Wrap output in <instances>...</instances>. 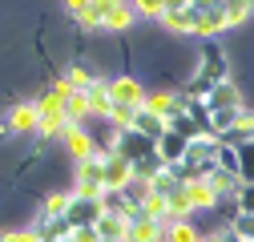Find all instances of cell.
Returning <instances> with one entry per match:
<instances>
[{
	"label": "cell",
	"mask_w": 254,
	"mask_h": 242,
	"mask_svg": "<svg viewBox=\"0 0 254 242\" xmlns=\"http://www.w3.org/2000/svg\"><path fill=\"white\" fill-rule=\"evenodd\" d=\"M182 178H210V170H218V137L202 133V137H190L182 162L174 166Z\"/></svg>",
	"instance_id": "1"
},
{
	"label": "cell",
	"mask_w": 254,
	"mask_h": 242,
	"mask_svg": "<svg viewBox=\"0 0 254 242\" xmlns=\"http://www.w3.org/2000/svg\"><path fill=\"white\" fill-rule=\"evenodd\" d=\"M190 16H194V33L198 37H218L222 28H226L222 0H190Z\"/></svg>",
	"instance_id": "2"
},
{
	"label": "cell",
	"mask_w": 254,
	"mask_h": 242,
	"mask_svg": "<svg viewBox=\"0 0 254 242\" xmlns=\"http://www.w3.org/2000/svg\"><path fill=\"white\" fill-rule=\"evenodd\" d=\"M73 194H81V198H97V202H101L105 182H101V158H97V154L85 158V162H77V190H73Z\"/></svg>",
	"instance_id": "3"
},
{
	"label": "cell",
	"mask_w": 254,
	"mask_h": 242,
	"mask_svg": "<svg viewBox=\"0 0 254 242\" xmlns=\"http://www.w3.org/2000/svg\"><path fill=\"white\" fill-rule=\"evenodd\" d=\"M129 178H133V166H129V158H125V154H117V149H113V154L101 158V182H105V190H121Z\"/></svg>",
	"instance_id": "4"
},
{
	"label": "cell",
	"mask_w": 254,
	"mask_h": 242,
	"mask_svg": "<svg viewBox=\"0 0 254 242\" xmlns=\"http://www.w3.org/2000/svg\"><path fill=\"white\" fill-rule=\"evenodd\" d=\"M202 101H206V109H210V113H214V109H242V93H238V85H234L230 77L214 81V89H210Z\"/></svg>",
	"instance_id": "5"
},
{
	"label": "cell",
	"mask_w": 254,
	"mask_h": 242,
	"mask_svg": "<svg viewBox=\"0 0 254 242\" xmlns=\"http://www.w3.org/2000/svg\"><path fill=\"white\" fill-rule=\"evenodd\" d=\"M61 137H65V145H69L73 162H85V158H93V133L85 129V121H69Z\"/></svg>",
	"instance_id": "6"
},
{
	"label": "cell",
	"mask_w": 254,
	"mask_h": 242,
	"mask_svg": "<svg viewBox=\"0 0 254 242\" xmlns=\"http://www.w3.org/2000/svg\"><path fill=\"white\" fill-rule=\"evenodd\" d=\"M65 218H69V226H93L101 218V202L97 198H81V194H73L69 198V210H65Z\"/></svg>",
	"instance_id": "7"
},
{
	"label": "cell",
	"mask_w": 254,
	"mask_h": 242,
	"mask_svg": "<svg viewBox=\"0 0 254 242\" xmlns=\"http://www.w3.org/2000/svg\"><path fill=\"white\" fill-rule=\"evenodd\" d=\"M125 242H162V222L141 214V218H125Z\"/></svg>",
	"instance_id": "8"
},
{
	"label": "cell",
	"mask_w": 254,
	"mask_h": 242,
	"mask_svg": "<svg viewBox=\"0 0 254 242\" xmlns=\"http://www.w3.org/2000/svg\"><path fill=\"white\" fill-rule=\"evenodd\" d=\"M202 73H206L210 81H222V77L230 73V69H226V53L214 45V37H202Z\"/></svg>",
	"instance_id": "9"
},
{
	"label": "cell",
	"mask_w": 254,
	"mask_h": 242,
	"mask_svg": "<svg viewBox=\"0 0 254 242\" xmlns=\"http://www.w3.org/2000/svg\"><path fill=\"white\" fill-rule=\"evenodd\" d=\"M153 145H157V158H162L166 166H178V162H182V154H186V145H190V137H186V133H178V129H166Z\"/></svg>",
	"instance_id": "10"
},
{
	"label": "cell",
	"mask_w": 254,
	"mask_h": 242,
	"mask_svg": "<svg viewBox=\"0 0 254 242\" xmlns=\"http://www.w3.org/2000/svg\"><path fill=\"white\" fill-rule=\"evenodd\" d=\"M210 190H214V202H226V198H238V186H242V174L234 170H210Z\"/></svg>",
	"instance_id": "11"
},
{
	"label": "cell",
	"mask_w": 254,
	"mask_h": 242,
	"mask_svg": "<svg viewBox=\"0 0 254 242\" xmlns=\"http://www.w3.org/2000/svg\"><path fill=\"white\" fill-rule=\"evenodd\" d=\"M218 141H222V145H230V149H238L242 141H254V113L242 109V113L234 117V125H230L226 133H218Z\"/></svg>",
	"instance_id": "12"
},
{
	"label": "cell",
	"mask_w": 254,
	"mask_h": 242,
	"mask_svg": "<svg viewBox=\"0 0 254 242\" xmlns=\"http://www.w3.org/2000/svg\"><path fill=\"white\" fill-rule=\"evenodd\" d=\"M109 97H113L117 105H141V101H145V89H141L133 77H113V81H109Z\"/></svg>",
	"instance_id": "13"
},
{
	"label": "cell",
	"mask_w": 254,
	"mask_h": 242,
	"mask_svg": "<svg viewBox=\"0 0 254 242\" xmlns=\"http://www.w3.org/2000/svg\"><path fill=\"white\" fill-rule=\"evenodd\" d=\"M162 20L174 28V33H194V16H190V0H166Z\"/></svg>",
	"instance_id": "14"
},
{
	"label": "cell",
	"mask_w": 254,
	"mask_h": 242,
	"mask_svg": "<svg viewBox=\"0 0 254 242\" xmlns=\"http://www.w3.org/2000/svg\"><path fill=\"white\" fill-rule=\"evenodd\" d=\"M69 230H73V226H69V218H65V214H41L33 234H37V242H61Z\"/></svg>",
	"instance_id": "15"
},
{
	"label": "cell",
	"mask_w": 254,
	"mask_h": 242,
	"mask_svg": "<svg viewBox=\"0 0 254 242\" xmlns=\"http://www.w3.org/2000/svg\"><path fill=\"white\" fill-rule=\"evenodd\" d=\"M133 129L141 133V137H162L166 133V117L162 113H153V109H145V105H137V113H133Z\"/></svg>",
	"instance_id": "16"
},
{
	"label": "cell",
	"mask_w": 254,
	"mask_h": 242,
	"mask_svg": "<svg viewBox=\"0 0 254 242\" xmlns=\"http://www.w3.org/2000/svg\"><path fill=\"white\" fill-rule=\"evenodd\" d=\"M85 97H89V113L109 117V105H113V97H109V81H105V77H97L93 85H85Z\"/></svg>",
	"instance_id": "17"
},
{
	"label": "cell",
	"mask_w": 254,
	"mask_h": 242,
	"mask_svg": "<svg viewBox=\"0 0 254 242\" xmlns=\"http://www.w3.org/2000/svg\"><path fill=\"white\" fill-rule=\"evenodd\" d=\"M109 8H113V0H89V4L77 12V24L81 28H105V16H109Z\"/></svg>",
	"instance_id": "18"
},
{
	"label": "cell",
	"mask_w": 254,
	"mask_h": 242,
	"mask_svg": "<svg viewBox=\"0 0 254 242\" xmlns=\"http://www.w3.org/2000/svg\"><path fill=\"white\" fill-rule=\"evenodd\" d=\"M37 113H41V121H37V133L41 137H61V133H65V125H69L65 109H37Z\"/></svg>",
	"instance_id": "19"
},
{
	"label": "cell",
	"mask_w": 254,
	"mask_h": 242,
	"mask_svg": "<svg viewBox=\"0 0 254 242\" xmlns=\"http://www.w3.org/2000/svg\"><path fill=\"white\" fill-rule=\"evenodd\" d=\"M162 242H202V230L190 218H178V222L162 226Z\"/></svg>",
	"instance_id": "20"
},
{
	"label": "cell",
	"mask_w": 254,
	"mask_h": 242,
	"mask_svg": "<svg viewBox=\"0 0 254 242\" xmlns=\"http://www.w3.org/2000/svg\"><path fill=\"white\" fill-rule=\"evenodd\" d=\"M61 109H65L69 121H85L89 117V97H85V89H65V101H61Z\"/></svg>",
	"instance_id": "21"
},
{
	"label": "cell",
	"mask_w": 254,
	"mask_h": 242,
	"mask_svg": "<svg viewBox=\"0 0 254 242\" xmlns=\"http://www.w3.org/2000/svg\"><path fill=\"white\" fill-rule=\"evenodd\" d=\"M37 121H41L37 105H16L12 117H8V129L12 133H37Z\"/></svg>",
	"instance_id": "22"
},
{
	"label": "cell",
	"mask_w": 254,
	"mask_h": 242,
	"mask_svg": "<svg viewBox=\"0 0 254 242\" xmlns=\"http://www.w3.org/2000/svg\"><path fill=\"white\" fill-rule=\"evenodd\" d=\"M129 24H133V4L113 0V8H109V16H105V28H109V33H125Z\"/></svg>",
	"instance_id": "23"
},
{
	"label": "cell",
	"mask_w": 254,
	"mask_h": 242,
	"mask_svg": "<svg viewBox=\"0 0 254 242\" xmlns=\"http://www.w3.org/2000/svg\"><path fill=\"white\" fill-rule=\"evenodd\" d=\"M250 12H254V0H222V16H226V28L246 24Z\"/></svg>",
	"instance_id": "24"
},
{
	"label": "cell",
	"mask_w": 254,
	"mask_h": 242,
	"mask_svg": "<svg viewBox=\"0 0 254 242\" xmlns=\"http://www.w3.org/2000/svg\"><path fill=\"white\" fill-rule=\"evenodd\" d=\"M101 238H125V214H113V210H101V218L93 222Z\"/></svg>",
	"instance_id": "25"
},
{
	"label": "cell",
	"mask_w": 254,
	"mask_h": 242,
	"mask_svg": "<svg viewBox=\"0 0 254 242\" xmlns=\"http://www.w3.org/2000/svg\"><path fill=\"white\" fill-rule=\"evenodd\" d=\"M133 113H137V105H117V101H113L105 121H109L113 129H133Z\"/></svg>",
	"instance_id": "26"
},
{
	"label": "cell",
	"mask_w": 254,
	"mask_h": 242,
	"mask_svg": "<svg viewBox=\"0 0 254 242\" xmlns=\"http://www.w3.org/2000/svg\"><path fill=\"white\" fill-rule=\"evenodd\" d=\"M97 77H101V73H97V69H89V65H69V73L61 77V81L73 85V89H85V85H93Z\"/></svg>",
	"instance_id": "27"
},
{
	"label": "cell",
	"mask_w": 254,
	"mask_h": 242,
	"mask_svg": "<svg viewBox=\"0 0 254 242\" xmlns=\"http://www.w3.org/2000/svg\"><path fill=\"white\" fill-rule=\"evenodd\" d=\"M234 154H238V174H242V182H254V141H242Z\"/></svg>",
	"instance_id": "28"
},
{
	"label": "cell",
	"mask_w": 254,
	"mask_h": 242,
	"mask_svg": "<svg viewBox=\"0 0 254 242\" xmlns=\"http://www.w3.org/2000/svg\"><path fill=\"white\" fill-rule=\"evenodd\" d=\"M121 194H125V202H145L149 198V178H129V182H125V186H121Z\"/></svg>",
	"instance_id": "29"
},
{
	"label": "cell",
	"mask_w": 254,
	"mask_h": 242,
	"mask_svg": "<svg viewBox=\"0 0 254 242\" xmlns=\"http://www.w3.org/2000/svg\"><path fill=\"white\" fill-rule=\"evenodd\" d=\"M129 166H133V174H137V178H153L166 162L157 158V149H153V154H145V158H137V162H129Z\"/></svg>",
	"instance_id": "30"
},
{
	"label": "cell",
	"mask_w": 254,
	"mask_h": 242,
	"mask_svg": "<svg viewBox=\"0 0 254 242\" xmlns=\"http://www.w3.org/2000/svg\"><path fill=\"white\" fill-rule=\"evenodd\" d=\"M69 198H73V194H49L45 206H41V214H65V210H69Z\"/></svg>",
	"instance_id": "31"
},
{
	"label": "cell",
	"mask_w": 254,
	"mask_h": 242,
	"mask_svg": "<svg viewBox=\"0 0 254 242\" xmlns=\"http://www.w3.org/2000/svg\"><path fill=\"white\" fill-rule=\"evenodd\" d=\"M246 242H254V214H246V210H238V214H234V222H230Z\"/></svg>",
	"instance_id": "32"
},
{
	"label": "cell",
	"mask_w": 254,
	"mask_h": 242,
	"mask_svg": "<svg viewBox=\"0 0 254 242\" xmlns=\"http://www.w3.org/2000/svg\"><path fill=\"white\" fill-rule=\"evenodd\" d=\"M238 210L254 214V182H242V186H238Z\"/></svg>",
	"instance_id": "33"
},
{
	"label": "cell",
	"mask_w": 254,
	"mask_h": 242,
	"mask_svg": "<svg viewBox=\"0 0 254 242\" xmlns=\"http://www.w3.org/2000/svg\"><path fill=\"white\" fill-rule=\"evenodd\" d=\"M133 8H137L141 16H162V8H166V0H133Z\"/></svg>",
	"instance_id": "34"
},
{
	"label": "cell",
	"mask_w": 254,
	"mask_h": 242,
	"mask_svg": "<svg viewBox=\"0 0 254 242\" xmlns=\"http://www.w3.org/2000/svg\"><path fill=\"white\" fill-rule=\"evenodd\" d=\"M73 242H101L97 226H73Z\"/></svg>",
	"instance_id": "35"
},
{
	"label": "cell",
	"mask_w": 254,
	"mask_h": 242,
	"mask_svg": "<svg viewBox=\"0 0 254 242\" xmlns=\"http://www.w3.org/2000/svg\"><path fill=\"white\" fill-rule=\"evenodd\" d=\"M214 242H246V238H242L234 226H226V230H218V234H214Z\"/></svg>",
	"instance_id": "36"
},
{
	"label": "cell",
	"mask_w": 254,
	"mask_h": 242,
	"mask_svg": "<svg viewBox=\"0 0 254 242\" xmlns=\"http://www.w3.org/2000/svg\"><path fill=\"white\" fill-rule=\"evenodd\" d=\"M65 4H69V12H73V16H77V12H81V8H85V4H89V0H65Z\"/></svg>",
	"instance_id": "37"
},
{
	"label": "cell",
	"mask_w": 254,
	"mask_h": 242,
	"mask_svg": "<svg viewBox=\"0 0 254 242\" xmlns=\"http://www.w3.org/2000/svg\"><path fill=\"white\" fill-rule=\"evenodd\" d=\"M202 242H214V238H202Z\"/></svg>",
	"instance_id": "38"
}]
</instances>
